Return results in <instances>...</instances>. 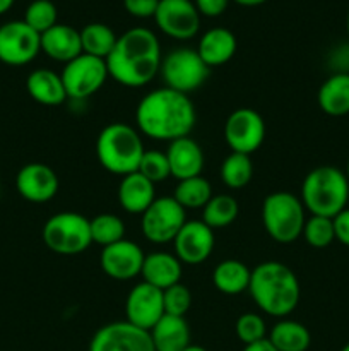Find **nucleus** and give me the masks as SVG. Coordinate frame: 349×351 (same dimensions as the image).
<instances>
[{"instance_id": "obj_1", "label": "nucleus", "mask_w": 349, "mask_h": 351, "mask_svg": "<svg viewBox=\"0 0 349 351\" xmlns=\"http://www.w3.org/2000/svg\"><path fill=\"white\" fill-rule=\"evenodd\" d=\"M197 122L195 106L188 95L174 89L157 88L142 96L135 108V123L140 136L153 141H173L188 137Z\"/></svg>"}, {"instance_id": "obj_2", "label": "nucleus", "mask_w": 349, "mask_h": 351, "mask_svg": "<svg viewBox=\"0 0 349 351\" xmlns=\"http://www.w3.org/2000/svg\"><path fill=\"white\" fill-rule=\"evenodd\" d=\"M161 45L156 33L147 27H130L120 34L106 58L108 74L125 88H144L161 71Z\"/></svg>"}, {"instance_id": "obj_3", "label": "nucleus", "mask_w": 349, "mask_h": 351, "mask_svg": "<svg viewBox=\"0 0 349 351\" xmlns=\"http://www.w3.org/2000/svg\"><path fill=\"white\" fill-rule=\"evenodd\" d=\"M248 293L263 314L286 319L300 304L301 287L286 264L267 261L252 269Z\"/></svg>"}, {"instance_id": "obj_4", "label": "nucleus", "mask_w": 349, "mask_h": 351, "mask_svg": "<svg viewBox=\"0 0 349 351\" xmlns=\"http://www.w3.org/2000/svg\"><path fill=\"white\" fill-rule=\"evenodd\" d=\"M144 153L146 147L142 136L129 123H108L96 139V156L99 165L106 171L120 177L137 171Z\"/></svg>"}, {"instance_id": "obj_5", "label": "nucleus", "mask_w": 349, "mask_h": 351, "mask_svg": "<svg viewBox=\"0 0 349 351\" xmlns=\"http://www.w3.org/2000/svg\"><path fill=\"white\" fill-rule=\"evenodd\" d=\"M301 202L311 216L334 218L348 208L349 180L335 167H317L301 184Z\"/></svg>"}, {"instance_id": "obj_6", "label": "nucleus", "mask_w": 349, "mask_h": 351, "mask_svg": "<svg viewBox=\"0 0 349 351\" xmlns=\"http://www.w3.org/2000/svg\"><path fill=\"white\" fill-rule=\"evenodd\" d=\"M305 206L293 192L277 191L262 202V223L267 235L277 243H293L303 233Z\"/></svg>"}, {"instance_id": "obj_7", "label": "nucleus", "mask_w": 349, "mask_h": 351, "mask_svg": "<svg viewBox=\"0 0 349 351\" xmlns=\"http://www.w3.org/2000/svg\"><path fill=\"white\" fill-rule=\"evenodd\" d=\"M43 242L51 252L77 256L91 247V223L84 215L74 211L57 213L43 226Z\"/></svg>"}, {"instance_id": "obj_8", "label": "nucleus", "mask_w": 349, "mask_h": 351, "mask_svg": "<svg viewBox=\"0 0 349 351\" xmlns=\"http://www.w3.org/2000/svg\"><path fill=\"white\" fill-rule=\"evenodd\" d=\"M209 71L211 69L204 64L197 50L181 47L164 55L159 74L166 88L188 95L204 84Z\"/></svg>"}, {"instance_id": "obj_9", "label": "nucleus", "mask_w": 349, "mask_h": 351, "mask_svg": "<svg viewBox=\"0 0 349 351\" xmlns=\"http://www.w3.org/2000/svg\"><path fill=\"white\" fill-rule=\"evenodd\" d=\"M187 211L174 201L173 195L156 197L140 215V232L151 243H170L187 223Z\"/></svg>"}, {"instance_id": "obj_10", "label": "nucleus", "mask_w": 349, "mask_h": 351, "mask_svg": "<svg viewBox=\"0 0 349 351\" xmlns=\"http://www.w3.org/2000/svg\"><path fill=\"white\" fill-rule=\"evenodd\" d=\"M60 75L65 86V93L68 98L75 99V101L91 98L109 77L106 60L91 57L88 53H81L74 60L67 62Z\"/></svg>"}, {"instance_id": "obj_11", "label": "nucleus", "mask_w": 349, "mask_h": 351, "mask_svg": "<svg viewBox=\"0 0 349 351\" xmlns=\"http://www.w3.org/2000/svg\"><path fill=\"white\" fill-rule=\"evenodd\" d=\"M224 141L233 153L252 154L266 139V122L257 110L243 106L233 110L224 122Z\"/></svg>"}, {"instance_id": "obj_12", "label": "nucleus", "mask_w": 349, "mask_h": 351, "mask_svg": "<svg viewBox=\"0 0 349 351\" xmlns=\"http://www.w3.org/2000/svg\"><path fill=\"white\" fill-rule=\"evenodd\" d=\"M41 51V34L23 19L9 21L0 26V62L10 67L27 65Z\"/></svg>"}, {"instance_id": "obj_13", "label": "nucleus", "mask_w": 349, "mask_h": 351, "mask_svg": "<svg viewBox=\"0 0 349 351\" xmlns=\"http://www.w3.org/2000/svg\"><path fill=\"white\" fill-rule=\"evenodd\" d=\"M153 19L161 33L178 41L192 40L201 29V14L194 0H159Z\"/></svg>"}, {"instance_id": "obj_14", "label": "nucleus", "mask_w": 349, "mask_h": 351, "mask_svg": "<svg viewBox=\"0 0 349 351\" xmlns=\"http://www.w3.org/2000/svg\"><path fill=\"white\" fill-rule=\"evenodd\" d=\"M88 351H154L149 331L127 321L109 322L91 338Z\"/></svg>"}, {"instance_id": "obj_15", "label": "nucleus", "mask_w": 349, "mask_h": 351, "mask_svg": "<svg viewBox=\"0 0 349 351\" xmlns=\"http://www.w3.org/2000/svg\"><path fill=\"white\" fill-rule=\"evenodd\" d=\"M164 315L163 290L153 285L137 283L125 300V321L144 331H151Z\"/></svg>"}, {"instance_id": "obj_16", "label": "nucleus", "mask_w": 349, "mask_h": 351, "mask_svg": "<svg viewBox=\"0 0 349 351\" xmlns=\"http://www.w3.org/2000/svg\"><path fill=\"white\" fill-rule=\"evenodd\" d=\"M146 254L139 243L132 240H120L108 247H103L99 256V266L103 273L116 281H130L140 276Z\"/></svg>"}, {"instance_id": "obj_17", "label": "nucleus", "mask_w": 349, "mask_h": 351, "mask_svg": "<svg viewBox=\"0 0 349 351\" xmlns=\"http://www.w3.org/2000/svg\"><path fill=\"white\" fill-rule=\"evenodd\" d=\"M174 256L181 264L198 266L211 257L216 245L214 230L209 228L202 219L187 221L173 240Z\"/></svg>"}, {"instance_id": "obj_18", "label": "nucleus", "mask_w": 349, "mask_h": 351, "mask_svg": "<svg viewBox=\"0 0 349 351\" xmlns=\"http://www.w3.org/2000/svg\"><path fill=\"white\" fill-rule=\"evenodd\" d=\"M60 182L51 167L44 163H27L17 171L16 189L21 197L34 204H43L57 195Z\"/></svg>"}, {"instance_id": "obj_19", "label": "nucleus", "mask_w": 349, "mask_h": 351, "mask_svg": "<svg viewBox=\"0 0 349 351\" xmlns=\"http://www.w3.org/2000/svg\"><path fill=\"white\" fill-rule=\"evenodd\" d=\"M166 156L168 163H170L171 177L177 178L178 182L202 175L205 161L204 151L198 146L197 141L192 139L190 136L170 143Z\"/></svg>"}, {"instance_id": "obj_20", "label": "nucleus", "mask_w": 349, "mask_h": 351, "mask_svg": "<svg viewBox=\"0 0 349 351\" xmlns=\"http://www.w3.org/2000/svg\"><path fill=\"white\" fill-rule=\"evenodd\" d=\"M41 51L48 58L62 64L74 60L82 53L81 31L70 24L57 23L41 34Z\"/></svg>"}, {"instance_id": "obj_21", "label": "nucleus", "mask_w": 349, "mask_h": 351, "mask_svg": "<svg viewBox=\"0 0 349 351\" xmlns=\"http://www.w3.org/2000/svg\"><path fill=\"white\" fill-rule=\"evenodd\" d=\"M238 41L228 27H211L198 40L197 53L209 69L228 64L236 53Z\"/></svg>"}, {"instance_id": "obj_22", "label": "nucleus", "mask_w": 349, "mask_h": 351, "mask_svg": "<svg viewBox=\"0 0 349 351\" xmlns=\"http://www.w3.org/2000/svg\"><path fill=\"white\" fill-rule=\"evenodd\" d=\"M140 276L146 283L153 285L159 290H166V288L180 283L181 263L174 254L163 252V250L146 254Z\"/></svg>"}, {"instance_id": "obj_23", "label": "nucleus", "mask_w": 349, "mask_h": 351, "mask_svg": "<svg viewBox=\"0 0 349 351\" xmlns=\"http://www.w3.org/2000/svg\"><path fill=\"white\" fill-rule=\"evenodd\" d=\"M156 199V189L139 171L122 177L118 184V202L123 211L130 215H142Z\"/></svg>"}, {"instance_id": "obj_24", "label": "nucleus", "mask_w": 349, "mask_h": 351, "mask_svg": "<svg viewBox=\"0 0 349 351\" xmlns=\"http://www.w3.org/2000/svg\"><path fill=\"white\" fill-rule=\"evenodd\" d=\"M154 351H183L190 343V326L185 317L164 314L149 331Z\"/></svg>"}, {"instance_id": "obj_25", "label": "nucleus", "mask_w": 349, "mask_h": 351, "mask_svg": "<svg viewBox=\"0 0 349 351\" xmlns=\"http://www.w3.org/2000/svg\"><path fill=\"white\" fill-rule=\"evenodd\" d=\"M27 95L44 106H58L68 98L62 75L50 69H36L26 79Z\"/></svg>"}, {"instance_id": "obj_26", "label": "nucleus", "mask_w": 349, "mask_h": 351, "mask_svg": "<svg viewBox=\"0 0 349 351\" xmlns=\"http://www.w3.org/2000/svg\"><path fill=\"white\" fill-rule=\"evenodd\" d=\"M318 106L328 117L349 115V72H335L322 82Z\"/></svg>"}, {"instance_id": "obj_27", "label": "nucleus", "mask_w": 349, "mask_h": 351, "mask_svg": "<svg viewBox=\"0 0 349 351\" xmlns=\"http://www.w3.org/2000/svg\"><path fill=\"white\" fill-rule=\"evenodd\" d=\"M252 269L238 259H224L212 271V283L216 290L224 295H240L248 291Z\"/></svg>"}, {"instance_id": "obj_28", "label": "nucleus", "mask_w": 349, "mask_h": 351, "mask_svg": "<svg viewBox=\"0 0 349 351\" xmlns=\"http://www.w3.org/2000/svg\"><path fill=\"white\" fill-rule=\"evenodd\" d=\"M277 351H307L311 345V335L305 324L291 319H281L267 336Z\"/></svg>"}, {"instance_id": "obj_29", "label": "nucleus", "mask_w": 349, "mask_h": 351, "mask_svg": "<svg viewBox=\"0 0 349 351\" xmlns=\"http://www.w3.org/2000/svg\"><path fill=\"white\" fill-rule=\"evenodd\" d=\"M118 36L105 23H89L81 29L82 53L106 60L115 48Z\"/></svg>"}, {"instance_id": "obj_30", "label": "nucleus", "mask_w": 349, "mask_h": 351, "mask_svg": "<svg viewBox=\"0 0 349 351\" xmlns=\"http://www.w3.org/2000/svg\"><path fill=\"white\" fill-rule=\"evenodd\" d=\"M173 197L185 211H194V209H204L205 204L212 197L211 182L202 175L187 180H180L174 187Z\"/></svg>"}, {"instance_id": "obj_31", "label": "nucleus", "mask_w": 349, "mask_h": 351, "mask_svg": "<svg viewBox=\"0 0 349 351\" xmlns=\"http://www.w3.org/2000/svg\"><path fill=\"white\" fill-rule=\"evenodd\" d=\"M238 215V201L229 194H218L212 195L211 201L202 209V221L212 230L226 228L236 221Z\"/></svg>"}, {"instance_id": "obj_32", "label": "nucleus", "mask_w": 349, "mask_h": 351, "mask_svg": "<svg viewBox=\"0 0 349 351\" xmlns=\"http://www.w3.org/2000/svg\"><path fill=\"white\" fill-rule=\"evenodd\" d=\"M253 177V163L248 154L229 153L221 165V180L228 189H243Z\"/></svg>"}, {"instance_id": "obj_33", "label": "nucleus", "mask_w": 349, "mask_h": 351, "mask_svg": "<svg viewBox=\"0 0 349 351\" xmlns=\"http://www.w3.org/2000/svg\"><path fill=\"white\" fill-rule=\"evenodd\" d=\"M89 223H91L92 243L101 245V249L125 239V223L113 213H101L89 219Z\"/></svg>"}, {"instance_id": "obj_34", "label": "nucleus", "mask_w": 349, "mask_h": 351, "mask_svg": "<svg viewBox=\"0 0 349 351\" xmlns=\"http://www.w3.org/2000/svg\"><path fill=\"white\" fill-rule=\"evenodd\" d=\"M301 237L313 249H327L335 240L334 221L325 216H310L305 221Z\"/></svg>"}, {"instance_id": "obj_35", "label": "nucleus", "mask_w": 349, "mask_h": 351, "mask_svg": "<svg viewBox=\"0 0 349 351\" xmlns=\"http://www.w3.org/2000/svg\"><path fill=\"white\" fill-rule=\"evenodd\" d=\"M58 10L51 0H33L26 7L24 12V23L29 27H33L38 34H43L50 27L57 24Z\"/></svg>"}, {"instance_id": "obj_36", "label": "nucleus", "mask_w": 349, "mask_h": 351, "mask_svg": "<svg viewBox=\"0 0 349 351\" xmlns=\"http://www.w3.org/2000/svg\"><path fill=\"white\" fill-rule=\"evenodd\" d=\"M236 338L243 343V345H252V343L262 341L267 338V326L262 315L255 314V312H245L236 319L235 324Z\"/></svg>"}, {"instance_id": "obj_37", "label": "nucleus", "mask_w": 349, "mask_h": 351, "mask_svg": "<svg viewBox=\"0 0 349 351\" xmlns=\"http://www.w3.org/2000/svg\"><path fill=\"white\" fill-rule=\"evenodd\" d=\"M140 175L153 182L154 185L157 182H164L166 178L171 177L170 163H168L166 153H161L157 149H146L142 160H140L139 168H137Z\"/></svg>"}, {"instance_id": "obj_38", "label": "nucleus", "mask_w": 349, "mask_h": 351, "mask_svg": "<svg viewBox=\"0 0 349 351\" xmlns=\"http://www.w3.org/2000/svg\"><path fill=\"white\" fill-rule=\"evenodd\" d=\"M164 314L185 317L192 307V293L183 283H177L173 287L163 290Z\"/></svg>"}, {"instance_id": "obj_39", "label": "nucleus", "mask_w": 349, "mask_h": 351, "mask_svg": "<svg viewBox=\"0 0 349 351\" xmlns=\"http://www.w3.org/2000/svg\"><path fill=\"white\" fill-rule=\"evenodd\" d=\"M159 0H123V7L133 17H154Z\"/></svg>"}, {"instance_id": "obj_40", "label": "nucleus", "mask_w": 349, "mask_h": 351, "mask_svg": "<svg viewBox=\"0 0 349 351\" xmlns=\"http://www.w3.org/2000/svg\"><path fill=\"white\" fill-rule=\"evenodd\" d=\"M231 0H194L198 14L205 17H218L228 9Z\"/></svg>"}, {"instance_id": "obj_41", "label": "nucleus", "mask_w": 349, "mask_h": 351, "mask_svg": "<svg viewBox=\"0 0 349 351\" xmlns=\"http://www.w3.org/2000/svg\"><path fill=\"white\" fill-rule=\"evenodd\" d=\"M332 221H334L335 240L341 242L342 245L349 247V208H346L344 211H341L337 216H334Z\"/></svg>"}, {"instance_id": "obj_42", "label": "nucleus", "mask_w": 349, "mask_h": 351, "mask_svg": "<svg viewBox=\"0 0 349 351\" xmlns=\"http://www.w3.org/2000/svg\"><path fill=\"white\" fill-rule=\"evenodd\" d=\"M242 351H277V350L274 348L272 343L266 338L262 339V341H257V343H252V345L243 346Z\"/></svg>"}, {"instance_id": "obj_43", "label": "nucleus", "mask_w": 349, "mask_h": 351, "mask_svg": "<svg viewBox=\"0 0 349 351\" xmlns=\"http://www.w3.org/2000/svg\"><path fill=\"white\" fill-rule=\"evenodd\" d=\"M235 3H238V5H243V7H257V5H262V3H266L267 0H233Z\"/></svg>"}, {"instance_id": "obj_44", "label": "nucleus", "mask_w": 349, "mask_h": 351, "mask_svg": "<svg viewBox=\"0 0 349 351\" xmlns=\"http://www.w3.org/2000/svg\"><path fill=\"white\" fill-rule=\"evenodd\" d=\"M14 2H16V0H0V16L5 14L7 10L14 5Z\"/></svg>"}, {"instance_id": "obj_45", "label": "nucleus", "mask_w": 349, "mask_h": 351, "mask_svg": "<svg viewBox=\"0 0 349 351\" xmlns=\"http://www.w3.org/2000/svg\"><path fill=\"white\" fill-rule=\"evenodd\" d=\"M183 351H207V350L202 348V346H198V345H188Z\"/></svg>"}, {"instance_id": "obj_46", "label": "nucleus", "mask_w": 349, "mask_h": 351, "mask_svg": "<svg viewBox=\"0 0 349 351\" xmlns=\"http://www.w3.org/2000/svg\"><path fill=\"white\" fill-rule=\"evenodd\" d=\"M346 29H348V36H349V10H348V17H346Z\"/></svg>"}, {"instance_id": "obj_47", "label": "nucleus", "mask_w": 349, "mask_h": 351, "mask_svg": "<svg viewBox=\"0 0 349 351\" xmlns=\"http://www.w3.org/2000/svg\"><path fill=\"white\" fill-rule=\"evenodd\" d=\"M346 177H348V180H349V160H348V165H346Z\"/></svg>"}, {"instance_id": "obj_48", "label": "nucleus", "mask_w": 349, "mask_h": 351, "mask_svg": "<svg viewBox=\"0 0 349 351\" xmlns=\"http://www.w3.org/2000/svg\"><path fill=\"white\" fill-rule=\"evenodd\" d=\"M341 351H349V343H348V345H344V346H342Z\"/></svg>"}]
</instances>
